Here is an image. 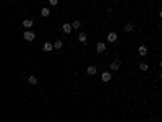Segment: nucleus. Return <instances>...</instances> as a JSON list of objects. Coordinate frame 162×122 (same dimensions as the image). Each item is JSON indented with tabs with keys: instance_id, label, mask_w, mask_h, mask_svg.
<instances>
[{
	"instance_id": "1a4fd4ad",
	"label": "nucleus",
	"mask_w": 162,
	"mask_h": 122,
	"mask_svg": "<svg viewBox=\"0 0 162 122\" xmlns=\"http://www.w3.org/2000/svg\"><path fill=\"white\" fill-rule=\"evenodd\" d=\"M52 49H54V46H52L50 42H45V44H44V51H47V52H50Z\"/></svg>"
},
{
	"instance_id": "0eeeda50",
	"label": "nucleus",
	"mask_w": 162,
	"mask_h": 122,
	"mask_svg": "<svg viewBox=\"0 0 162 122\" xmlns=\"http://www.w3.org/2000/svg\"><path fill=\"white\" fill-rule=\"evenodd\" d=\"M138 52H139V56H146V54H148V49H146L144 46H139Z\"/></svg>"
},
{
	"instance_id": "9b49d317",
	"label": "nucleus",
	"mask_w": 162,
	"mask_h": 122,
	"mask_svg": "<svg viewBox=\"0 0 162 122\" xmlns=\"http://www.w3.org/2000/svg\"><path fill=\"white\" fill-rule=\"evenodd\" d=\"M78 39H80V41L83 42V44H86V41H88V39H86V34H84V33H81L80 36H78Z\"/></svg>"
},
{
	"instance_id": "ddd939ff",
	"label": "nucleus",
	"mask_w": 162,
	"mask_h": 122,
	"mask_svg": "<svg viewBox=\"0 0 162 122\" xmlns=\"http://www.w3.org/2000/svg\"><path fill=\"white\" fill-rule=\"evenodd\" d=\"M49 13H50L49 8H42V10H41V15H42V16H49Z\"/></svg>"
},
{
	"instance_id": "20e7f679",
	"label": "nucleus",
	"mask_w": 162,
	"mask_h": 122,
	"mask_svg": "<svg viewBox=\"0 0 162 122\" xmlns=\"http://www.w3.org/2000/svg\"><path fill=\"white\" fill-rule=\"evenodd\" d=\"M110 68H112V70H118V68H120V60L112 62V64H110Z\"/></svg>"
},
{
	"instance_id": "f03ea898",
	"label": "nucleus",
	"mask_w": 162,
	"mask_h": 122,
	"mask_svg": "<svg viewBox=\"0 0 162 122\" xmlns=\"http://www.w3.org/2000/svg\"><path fill=\"white\" fill-rule=\"evenodd\" d=\"M62 29H63V33H65V34H68V33H71V25L65 23V25L62 26Z\"/></svg>"
},
{
	"instance_id": "4468645a",
	"label": "nucleus",
	"mask_w": 162,
	"mask_h": 122,
	"mask_svg": "<svg viewBox=\"0 0 162 122\" xmlns=\"http://www.w3.org/2000/svg\"><path fill=\"white\" fill-rule=\"evenodd\" d=\"M80 26H81V23H80V21H75V23L71 25V29H73V28H75V29H78Z\"/></svg>"
},
{
	"instance_id": "2eb2a0df",
	"label": "nucleus",
	"mask_w": 162,
	"mask_h": 122,
	"mask_svg": "<svg viewBox=\"0 0 162 122\" xmlns=\"http://www.w3.org/2000/svg\"><path fill=\"white\" fill-rule=\"evenodd\" d=\"M125 31H133V25H131V23H128V25L125 26Z\"/></svg>"
},
{
	"instance_id": "7ed1b4c3",
	"label": "nucleus",
	"mask_w": 162,
	"mask_h": 122,
	"mask_svg": "<svg viewBox=\"0 0 162 122\" xmlns=\"http://www.w3.org/2000/svg\"><path fill=\"white\" fill-rule=\"evenodd\" d=\"M96 49H97V52H104V51H105V44H104V42H97V46H96Z\"/></svg>"
},
{
	"instance_id": "9d476101",
	"label": "nucleus",
	"mask_w": 162,
	"mask_h": 122,
	"mask_svg": "<svg viewBox=\"0 0 162 122\" xmlns=\"http://www.w3.org/2000/svg\"><path fill=\"white\" fill-rule=\"evenodd\" d=\"M23 26H24V28H31V26H33V21H31V20H24V21H23Z\"/></svg>"
},
{
	"instance_id": "6e6552de",
	"label": "nucleus",
	"mask_w": 162,
	"mask_h": 122,
	"mask_svg": "<svg viewBox=\"0 0 162 122\" xmlns=\"http://www.w3.org/2000/svg\"><path fill=\"white\" fill-rule=\"evenodd\" d=\"M28 81H29L31 85H36V83H37V78H36L34 75H31V76H28Z\"/></svg>"
},
{
	"instance_id": "f8f14e48",
	"label": "nucleus",
	"mask_w": 162,
	"mask_h": 122,
	"mask_svg": "<svg viewBox=\"0 0 162 122\" xmlns=\"http://www.w3.org/2000/svg\"><path fill=\"white\" fill-rule=\"evenodd\" d=\"M88 73H89V75H94V73H96V67L89 65V67H88Z\"/></svg>"
},
{
	"instance_id": "423d86ee",
	"label": "nucleus",
	"mask_w": 162,
	"mask_h": 122,
	"mask_svg": "<svg viewBox=\"0 0 162 122\" xmlns=\"http://www.w3.org/2000/svg\"><path fill=\"white\" fill-rule=\"evenodd\" d=\"M110 78H112V76H110L109 72H104V73H102V81H110Z\"/></svg>"
},
{
	"instance_id": "dca6fc26",
	"label": "nucleus",
	"mask_w": 162,
	"mask_h": 122,
	"mask_svg": "<svg viewBox=\"0 0 162 122\" xmlns=\"http://www.w3.org/2000/svg\"><path fill=\"white\" fill-rule=\"evenodd\" d=\"M54 47L55 49H60V47H62V41H57V42L54 44Z\"/></svg>"
},
{
	"instance_id": "39448f33",
	"label": "nucleus",
	"mask_w": 162,
	"mask_h": 122,
	"mask_svg": "<svg viewBox=\"0 0 162 122\" xmlns=\"http://www.w3.org/2000/svg\"><path fill=\"white\" fill-rule=\"evenodd\" d=\"M107 39L110 41V42H115V41H117V33H110V34L107 36Z\"/></svg>"
},
{
	"instance_id": "f257e3e1",
	"label": "nucleus",
	"mask_w": 162,
	"mask_h": 122,
	"mask_svg": "<svg viewBox=\"0 0 162 122\" xmlns=\"http://www.w3.org/2000/svg\"><path fill=\"white\" fill-rule=\"evenodd\" d=\"M23 38L26 39V41H29V42H31V41H34V38H36V34H34L33 31H26V33L23 34Z\"/></svg>"
},
{
	"instance_id": "f3484780",
	"label": "nucleus",
	"mask_w": 162,
	"mask_h": 122,
	"mask_svg": "<svg viewBox=\"0 0 162 122\" xmlns=\"http://www.w3.org/2000/svg\"><path fill=\"white\" fill-rule=\"evenodd\" d=\"M139 68L141 70H148V64H139Z\"/></svg>"
}]
</instances>
